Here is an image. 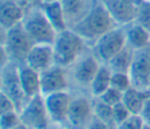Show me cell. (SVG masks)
<instances>
[{
  "label": "cell",
  "instance_id": "7a4b0ae2",
  "mask_svg": "<svg viewBox=\"0 0 150 129\" xmlns=\"http://www.w3.org/2000/svg\"><path fill=\"white\" fill-rule=\"evenodd\" d=\"M83 47L84 40L73 29L67 28L57 33L53 42L55 64L62 67L71 64L82 53Z\"/></svg>",
  "mask_w": 150,
  "mask_h": 129
},
{
  "label": "cell",
  "instance_id": "8fae6325",
  "mask_svg": "<svg viewBox=\"0 0 150 129\" xmlns=\"http://www.w3.org/2000/svg\"><path fill=\"white\" fill-rule=\"evenodd\" d=\"M25 63L39 73L55 64L54 49L52 43H34L30 48Z\"/></svg>",
  "mask_w": 150,
  "mask_h": 129
},
{
  "label": "cell",
  "instance_id": "9c48e42d",
  "mask_svg": "<svg viewBox=\"0 0 150 129\" xmlns=\"http://www.w3.org/2000/svg\"><path fill=\"white\" fill-rule=\"evenodd\" d=\"M117 26H128L136 20L141 0H102Z\"/></svg>",
  "mask_w": 150,
  "mask_h": 129
},
{
  "label": "cell",
  "instance_id": "8992f818",
  "mask_svg": "<svg viewBox=\"0 0 150 129\" xmlns=\"http://www.w3.org/2000/svg\"><path fill=\"white\" fill-rule=\"evenodd\" d=\"M33 46L34 42L25 30L21 22L8 29L5 47L8 53L11 62L16 64L25 63L26 57Z\"/></svg>",
  "mask_w": 150,
  "mask_h": 129
},
{
  "label": "cell",
  "instance_id": "603a6c76",
  "mask_svg": "<svg viewBox=\"0 0 150 129\" xmlns=\"http://www.w3.org/2000/svg\"><path fill=\"white\" fill-rule=\"evenodd\" d=\"M93 115L97 118H100L101 121H103L104 123H107L108 125H110L111 128L116 129V123L114 121V116H112V107L100 101L96 102L93 106Z\"/></svg>",
  "mask_w": 150,
  "mask_h": 129
},
{
  "label": "cell",
  "instance_id": "2e32d148",
  "mask_svg": "<svg viewBox=\"0 0 150 129\" xmlns=\"http://www.w3.org/2000/svg\"><path fill=\"white\" fill-rule=\"evenodd\" d=\"M49 21V23L53 26L56 33H60L64 29L68 28V23L63 13V9L61 7L60 1H46V2H40L39 6Z\"/></svg>",
  "mask_w": 150,
  "mask_h": 129
},
{
  "label": "cell",
  "instance_id": "d6a6232c",
  "mask_svg": "<svg viewBox=\"0 0 150 129\" xmlns=\"http://www.w3.org/2000/svg\"><path fill=\"white\" fill-rule=\"evenodd\" d=\"M11 62L9 60V56H8V53L6 50V47L5 46H0V72Z\"/></svg>",
  "mask_w": 150,
  "mask_h": 129
},
{
  "label": "cell",
  "instance_id": "e0dca14e",
  "mask_svg": "<svg viewBox=\"0 0 150 129\" xmlns=\"http://www.w3.org/2000/svg\"><path fill=\"white\" fill-rule=\"evenodd\" d=\"M127 29V45L134 50H139L150 47V30L134 21L125 26Z\"/></svg>",
  "mask_w": 150,
  "mask_h": 129
},
{
  "label": "cell",
  "instance_id": "9a60e30c",
  "mask_svg": "<svg viewBox=\"0 0 150 129\" xmlns=\"http://www.w3.org/2000/svg\"><path fill=\"white\" fill-rule=\"evenodd\" d=\"M18 72L21 88L27 99L41 94V76L38 70L22 63L18 66Z\"/></svg>",
  "mask_w": 150,
  "mask_h": 129
},
{
  "label": "cell",
  "instance_id": "7c38bea8",
  "mask_svg": "<svg viewBox=\"0 0 150 129\" xmlns=\"http://www.w3.org/2000/svg\"><path fill=\"white\" fill-rule=\"evenodd\" d=\"M93 117V106L86 97L71 99L67 122L75 129L87 128Z\"/></svg>",
  "mask_w": 150,
  "mask_h": 129
},
{
  "label": "cell",
  "instance_id": "74e56055",
  "mask_svg": "<svg viewBox=\"0 0 150 129\" xmlns=\"http://www.w3.org/2000/svg\"><path fill=\"white\" fill-rule=\"evenodd\" d=\"M46 1H60V0H41V2H46Z\"/></svg>",
  "mask_w": 150,
  "mask_h": 129
},
{
  "label": "cell",
  "instance_id": "5bb4252c",
  "mask_svg": "<svg viewBox=\"0 0 150 129\" xmlns=\"http://www.w3.org/2000/svg\"><path fill=\"white\" fill-rule=\"evenodd\" d=\"M25 7L16 0H0V25L9 29L20 23L26 13Z\"/></svg>",
  "mask_w": 150,
  "mask_h": 129
},
{
  "label": "cell",
  "instance_id": "ba28073f",
  "mask_svg": "<svg viewBox=\"0 0 150 129\" xmlns=\"http://www.w3.org/2000/svg\"><path fill=\"white\" fill-rule=\"evenodd\" d=\"M129 76L134 88L139 90L150 89V47L135 50Z\"/></svg>",
  "mask_w": 150,
  "mask_h": 129
},
{
  "label": "cell",
  "instance_id": "b9f144b4",
  "mask_svg": "<svg viewBox=\"0 0 150 129\" xmlns=\"http://www.w3.org/2000/svg\"><path fill=\"white\" fill-rule=\"evenodd\" d=\"M83 129H87V128H83Z\"/></svg>",
  "mask_w": 150,
  "mask_h": 129
},
{
  "label": "cell",
  "instance_id": "44dd1931",
  "mask_svg": "<svg viewBox=\"0 0 150 129\" xmlns=\"http://www.w3.org/2000/svg\"><path fill=\"white\" fill-rule=\"evenodd\" d=\"M134 54H135V50L127 45L107 64H108V67L110 68L111 72L129 73V69H130L132 60H134Z\"/></svg>",
  "mask_w": 150,
  "mask_h": 129
},
{
  "label": "cell",
  "instance_id": "ab89813d",
  "mask_svg": "<svg viewBox=\"0 0 150 129\" xmlns=\"http://www.w3.org/2000/svg\"><path fill=\"white\" fill-rule=\"evenodd\" d=\"M0 90H1V74H0Z\"/></svg>",
  "mask_w": 150,
  "mask_h": 129
},
{
  "label": "cell",
  "instance_id": "d590c367",
  "mask_svg": "<svg viewBox=\"0 0 150 129\" xmlns=\"http://www.w3.org/2000/svg\"><path fill=\"white\" fill-rule=\"evenodd\" d=\"M14 129H29V128H28V127H26L23 123H20V124H19L18 127H15Z\"/></svg>",
  "mask_w": 150,
  "mask_h": 129
},
{
  "label": "cell",
  "instance_id": "f546056e",
  "mask_svg": "<svg viewBox=\"0 0 150 129\" xmlns=\"http://www.w3.org/2000/svg\"><path fill=\"white\" fill-rule=\"evenodd\" d=\"M12 110H16L13 101L4 91L0 90V115L8 113V111H12Z\"/></svg>",
  "mask_w": 150,
  "mask_h": 129
},
{
  "label": "cell",
  "instance_id": "d4e9b609",
  "mask_svg": "<svg viewBox=\"0 0 150 129\" xmlns=\"http://www.w3.org/2000/svg\"><path fill=\"white\" fill-rule=\"evenodd\" d=\"M137 23L150 30V0H141L138 5L137 16L135 20Z\"/></svg>",
  "mask_w": 150,
  "mask_h": 129
},
{
  "label": "cell",
  "instance_id": "f35d334b",
  "mask_svg": "<svg viewBox=\"0 0 150 129\" xmlns=\"http://www.w3.org/2000/svg\"><path fill=\"white\" fill-rule=\"evenodd\" d=\"M49 129H63V128H57V127H52V128H49Z\"/></svg>",
  "mask_w": 150,
  "mask_h": 129
},
{
  "label": "cell",
  "instance_id": "277c9868",
  "mask_svg": "<svg viewBox=\"0 0 150 129\" xmlns=\"http://www.w3.org/2000/svg\"><path fill=\"white\" fill-rule=\"evenodd\" d=\"M127 46L125 26H116L94 42V55L98 61L108 63Z\"/></svg>",
  "mask_w": 150,
  "mask_h": 129
},
{
  "label": "cell",
  "instance_id": "ac0fdd59",
  "mask_svg": "<svg viewBox=\"0 0 150 129\" xmlns=\"http://www.w3.org/2000/svg\"><path fill=\"white\" fill-rule=\"evenodd\" d=\"M98 60L95 55H89L82 59L75 67L74 77L79 83L82 84H90L94 76L96 75L97 70L100 69Z\"/></svg>",
  "mask_w": 150,
  "mask_h": 129
},
{
  "label": "cell",
  "instance_id": "52a82bcc",
  "mask_svg": "<svg viewBox=\"0 0 150 129\" xmlns=\"http://www.w3.org/2000/svg\"><path fill=\"white\" fill-rule=\"evenodd\" d=\"M16 63L9 62L1 72V91H4L14 103L18 111L26 104L27 97L21 88L20 80H19V72H18Z\"/></svg>",
  "mask_w": 150,
  "mask_h": 129
},
{
  "label": "cell",
  "instance_id": "8d00e7d4",
  "mask_svg": "<svg viewBox=\"0 0 150 129\" xmlns=\"http://www.w3.org/2000/svg\"><path fill=\"white\" fill-rule=\"evenodd\" d=\"M142 129H150V125H148V124H144Z\"/></svg>",
  "mask_w": 150,
  "mask_h": 129
},
{
  "label": "cell",
  "instance_id": "1f68e13d",
  "mask_svg": "<svg viewBox=\"0 0 150 129\" xmlns=\"http://www.w3.org/2000/svg\"><path fill=\"white\" fill-rule=\"evenodd\" d=\"M87 129H114V128H111L110 125H108L107 123H104L103 121H101L100 118H97L93 115Z\"/></svg>",
  "mask_w": 150,
  "mask_h": 129
},
{
  "label": "cell",
  "instance_id": "ffe728a7",
  "mask_svg": "<svg viewBox=\"0 0 150 129\" xmlns=\"http://www.w3.org/2000/svg\"><path fill=\"white\" fill-rule=\"evenodd\" d=\"M150 96L149 90H139L137 88L130 87L122 95V102L129 109V111L134 115H139L142 107L145 100Z\"/></svg>",
  "mask_w": 150,
  "mask_h": 129
},
{
  "label": "cell",
  "instance_id": "5b68a950",
  "mask_svg": "<svg viewBox=\"0 0 150 129\" xmlns=\"http://www.w3.org/2000/svg\"><path fill=\"white\" fill-rule=\"evenodd\" d=\"M21 123L29 129H49V122L52 121L45 103V96L42 94L35 95L27 100L26 104L19 111Z\"/></svg>",
  "mask_w": 150,
  "mask_h": 129
},
{
  "label": "cell",
  "instance_id": "7402d4cb",
  "mask_svg": "<svg viewBox=\"0 0 150 129\" xmlns=\"http://www.w3.org/2000/svg\"><path fill=\"white\" fill-rule=\"evenodd\" d=\"M111 74H112V72L110 70V68L108 66H101L100 67L96 75L94 76L91 83L89 84L93 95L98 97L110 87Z\"/></svg>",
  "mask_w": 150,
  "mask_h": 129
},
{
  "label": "cell",
  "instance_id": "d6986e66",
  "mask_svg": "<svg viewBox=\"0 0 150 129\" xmlns=\"http://www.w3.org/2000/svg\"><path fill=\"white\" fill-rule=\"evenodd\" d=\"M88 1L89 0H60L68 26L71 27L87 13L91 5H88Z\"/></svg>",
  "mask_w": 150,
  "mask_h": 129
},
{
  "label": "cell",
  "instance_id": "484cf974",
  "mask_svg": "<svg viewBox=\"0 0 150 129\" xmlns=\"http://www.w3.org/2000/svg\"><path fill=\"white\" fill-rule=\"evenodd\" d=\"M21 123L18 110H12L0 115V129H14Z\"/></svg>",
  "mask_w": 150,
  "mask_h": 129
},
{
  "label": "cell",
  "instance_id": "6da1fadb",
  "mask_svg": "<svg viewBox=\"0 0 150 129\" xmlns=\"http://www.w3.org/2000/svg\"><path fill=\"white\" fill-rule=\"evenodd\" d=\"M116 26V22L111 18L103 1L96 0L90 5L87 13L69 28L79 34L84 41L95 42L100 36Z\"/></svg>",
  "mask_w": 150,
  "mask_h": 129
},
{
  "label": "cell",
  "instance_id": "60d3db41",
  "mask_svg": "<svg viewBox=\"0 0 150 129\" xmlns=\"http://www.w3.org/2000/svg\"><path fill=\"white\" fill-rule=\"evenodd\" d=\"M149 93H150V89H149Z\"/></svg>",
  "mask_w": 150,
  "mask_h": 129
},
{
  "label": "cell",
  "instance_id": "836d02e7",
  "mask_svg": "<svg viewBox=\"0 0 150 129\" xmlns=\"http://www.w3.org/2000/svg\"><path fill=\"white\" fill-rule=\"evenodd\" d=\"M7 33H8V29L0 25V46H5L6 45Z\"/></svg>",
  "mask_w": 150,
  "mask_h": 129
},
{
  "label": "cell",
  "instance_id": "cb8c5ba5",
  "mask_svg": "<svg viewBox=\"0 0 150 129\" xmlns=\"http://www.w3.org/2000/svg\"><path fill=\"white\" fill-rule=\"evenodd\" d=\"M110 87L120 90L121 93H124L128 90L131 86V80L129 76V73H118V72H112L111 74V81H110Z\"/></svg>",
  "mask_w": 150,
  "mask_h": 129
},
{
  "label": "cell",
  "instance_id": "e575fe53",
  "mask_svg": "<svg viewBox=\"0 0 150 129\" xmlns=\"http://www.w3.org/2000/svg\"><path fill=\"white\" fill-rule=\"evenodd\" d=\"M16 1H19L20 4H22L23 6H27V5H29L30 2H33L34 0H16Z\"/></svg>",
  "mask_w": 150,
  "mask_h": 129
},
{
  "label": "cell",
  "instance_id": "4fadbf2b",
  "mask_svg": "<svg viewBox=\"0 0 150 129\" xmlns=\"http://www.w3.org/2000/svg\"><path fill=\"white\" fill-rule=\"evenodd\" d=\"M70 102H71V97L66 90L46 95L45 103L50 120L56 123H62L67 121Z\"/></svg>",
  "mask_w": 150,
  "mask_h": 129
},
{
  "label": "cell",
  "instance_id": "4dcf8cb0",
  "mask_svg": "<svg viewBox=\"0 0 150 129\" xmlns=\"http://www.w3.org/2000/svg\"><path fill=\"white\" fill-rule=\"evenodd\" d=\"M139 116L144 124L150 125V96L145 100V102L142 107V110L139 113Z\"/></svg>",
  "mask_w": 150,
  "mask_h": 129
},
{
  "label": "cell",
  "instance_id": "83f0119b",
  "mask_svg": "<svg viewBox=\"0 0 150 129\" xmlns=\"http://www.w3.org/2000/svg\"><path fill=\"white\" fill-rule=\"evenodd\" d=\"M130 115H131V113L129 111V109L125 107V104L122 101L112 106V116H114V121H115L116 125L120 124L121 122H123L124 120H127Z\"/></svg>",
  "mask_w": 150,
  "mask_h": 129
},
{
  "label": "cell",
  "instance_id": "f1b7e54d",
  "mask_svg": "<svg viewBox=\"0 0 150 129\" xmlns=\"http://www.w3.org/2000/svg\"><path fill=\"white\" fill-rule=\"evenodd\" d=\"M144 125L139 115L131 114L127 120L116 125V129H142Z\"/></svg>",
  "mask_w": 150,
  "mask_h": 129
},
{
  "label": "cell",
  "instance_id": "4316f807",
  "mask_svg": "<svg viewBox=\"0 0 150 129\" xmlns=\"http://www.w3.org/2000/svg\"><path fill=\"white\" fill-rule=\"evenodd\" d=\"M122 95H123V93H121L120 90H117L112 87H109L102 95L98 96V100L112 107L114 104L122 101Z\"/></svg>",
  "mask_w": 150,
  "mask_h": 129
},
{
  "label": "cell",
  "instance_id": "3957f363",
  "mask_svg": "<svg viewBox=\"0 0 150 129\" xmlns=\"http://www.w3.org/2000/svg\"><path fill=\"white\" fill-rule=\"evenodd\" d=\"M25 30L34 43H52L56 38V32L49 23L41 8L26 11L21 21Z\"/></svg>",
  "mask_w": 150,
  "mask_h": 129
},
{
  "label": "cell",
  "instance_id": "30bf717a",
  "mask_svg": "<svg viewBox=\"0 0 150 129\" xmlns=\"http://www.w3.org/2000/svg\"><path fill=\"white\" fill-rule=\"evenodd\" d=\"M40 76H41V94L43 96L57 91H64L68 87L67 74L62 66L53 64L48 69L41 72Z\"/></svg>",
  "mask_w": 150,
  "mask_h": 129
}]
</instances>
